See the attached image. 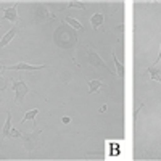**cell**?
<instances>
[{
	"label": "cell",
	"instance_id": "6da1fadb",
	"mask_svg": "<svg viewBox=\"0 0 161 161\" xmlns=\"http://www.w3.org/2000/svg\"><path fill=\"white\" fill-rule=\"evenodd\" d=\"M40 134H42V130H36L34 129V132H28V134H23L21 136L23 147H24V150L28 153L40 148Z\"/></svg>",
	"mask_w": 161,
	"mask_h": 161
},
{
	"label": "cell",
	"instance_id": "7a4b0ae2",
	"mask_svg": "<svg viewBox=\"0 0 161 161\" xmlns=\"http://www.w3.org/2000/svg\"><path fill=\"white\" fill-rule=\"evenodd\" d=\"M32 15H34V21L39 24H44V23H50V21H55V15L44 5V3H37L32 10Z\"/></svg>",
	"mask_w": 161,
	"mask_h": 161
},
{
	"label": "cell",
	"instance_id": "3957f363",
	"mask_svg": "<svg viewBox=\"0 0 161 161\" xmlns=\"http://www.w3.org/2000/svg\"><path fill=\"white\" fill-rule=\"evenodd\" d=\"M11 89H13V92H15V103L21 105L24 97L29 93V86L19 77V79H16L15 82L11 84Z\"/></svg>",
	"mask_w": 161,
	"mask_h": 161
},
{
	"label": "cell",
	"instance_id": "277c9868",
	"mask_svg": "<svg viewBox=\"0 0 161 161\" xmlns=\"http://www.w3.org/2000/svg\"><path fill=\"white\" fill-rule=\"evenodd\" d=\"M87 58H89V63L93 66V68H97V69H105V71H108L110 74H114V73L108 68V64H106V63L102 60V57H100L92 47H87Z\"/></svg>",
	"mask_w": 161,
	"mask_h": 161
},
{
	"label": "cell",
	"instance_id": "5b68a950",
	"mask_svg": "<svg viewBox=\"0 0 161 161\" xmlns=\"http://www.w3.org/2000/svg\"><path fill=\"white\" fill-rule=\"evenodd\" d=\"M44 68H47L45 64H29L24 61H19L18 64H13V66H5V69H10V71H37Z\"/></svg>",
	"mask_w": 161,
	"mask_h": 161
},
{
	"label": "cell",
	"instance_id": "8992f818",
	"mask_svg": "<svg viewBox=\"0 0 161 161\" xmlns=\"http://www.w3.org/2000/svg\"><path fill=\"white\" fill-rule=\"evenodd\" d=\"M0 11L3 13L2 19L5 21H10V23H18L19 21V16H18V3H15L10 8H0Z\"/></svg>",
	"mask_w": 161,
	"mask_h": 161
},
{
	"label": "cell",
	"instance_id": "52a82bcc",
	"mask_svg": "<svg viewBox=\"0 0 161 161\" xmlns=\"http://www.w3.org/2000/svg\"><path fill=\"white\" fill-rule=\"evenodd\" d=\"M18 32H19V28H16V26H13V28H11L7 34H5L2 39H0V50H2L3 47H7V45L11 42V40L16 37V34H18Z\"/></svg>",
	"mask_w": 161,
	"mask_h": 161
},
{
	"label": "cell",
	"instance_id": "ba28073f",
	"mask_svg": "<svg viewBox=\"0 0 161 161\" xmlns=\"http://www.w3.org/2000/svg\"><path fill=\"white\" fill-rule=\"evenodd\" d=\"M103 23H105V16L102 15V13H95V15L90 16V24H92V29L93 31H97Z\"/></svg>",
	"mask_w": 161,
	"mask_h": 161
},
{
	"label": "cell",
	"instance_id": "9c48e42d",
	"mask_svg": "<svg viewBox=\"0 0 161 161\" xmlns=\"http://www.w3.org/2000/svg\"><path fill=\"white\" fill-rule=\"evenodd\" d=\"M37 114H39V110H37V108H36V110H29V111H26L19 124H24L26 121H32V124H34V129H36V116H37Z\"/></svg>",
	"mask_w": 161,
	"mask_h": 161
},
{
	"label": "cell",
	"instance_id": "30bf717a",
	"mask_svg": "<svg viewBox=\"0 0 161 161\" xmlns=\"http://www.w3.org/2000/svg\"><path fill=\"white\" fill-rule=\"evenodd\" d=\"M10 130H11V113H7V119H5V124L2 129V139H7L10 136Z\"/></svg>",
	"mask_w": 161,
	"mask_h": 161
},
{
	"label": "cell",
	"instance_id": "8fae6325",
	"mask_svg": "<svg viewBox=\"0 0 161 161\" xmlns=\"http://www.w3.org/2000/svg\"><path fill=\"white\" fill-rule=\"evenodd\" d=\"M63 23H66V24H69L73 29H77V31H84V26L80 24L77 19H74V18H71V16H64V19H63Z\"/></svg>",
	"mask_w": 161,
	"mask_h": 161
},
{
	"label": "cell",
	"instance_id": "7c38bea8",
	"mask_svg": "<svg viewBox=\"0 0 161 161\" xmlns=\"http://www.w3.org/2000/svg\"><path fill=\"white\" fill-rule=\"evenodd\" d=\"M102 87H103L102 80H98V79H92V80H89V93H95V92L100 90Z\"/></svg>",
	"mask_w": 161,
	"mask_h": 161
},
{
	"label": "cell",
	"instance_id": "4fadbf2b",
	"mask_svg": "<svg viewBox=\"0 0 161 161\" xmlns=\"http://www.w3.org/2000/svg\"><path fill=\"white\" fill-rule=\"evenodd\" d=\"M147 73H148V76L153 79V80H159L161 82V68H156V66H152V68L147 69Z\"/></svg>",
	"mask_w": 161,
	"mask_h": 161
},
{
	"label": "cell",
	"instance_id": "5bb4252c",
	"mask_svg": "<svg viewBox=\"0 0 161 161\" xmlns=\"http://www.w3.org/2000/svg\"><path fill=\"white\" fill-rule=\"evenodd\" d=\"M69 8H79V10H86V3L84 2H68V5H64V10H69Z\"/></svg>",
	"mask_w": 161,
	"mask_h": 161
},
{
	"label": "cell",
	"instance_id": "9a60e30c",
	"mask_svg": "<svg viewBox=\"0 0 161 161\" xmlns=\"http://www.w3.org/2000/svg\"><path fill=\"white\" fill-rule=\"evenodd\" d=\"M113 61H114L116 68H118V74H119V77H123V76H124V66H123V63H121V61L118 60L116 53H113Z\"/></svg>",
	"mask_w": 161,
	"mask_h": 161
},
{
	"label": "cell",
	"instance_id": "2e32d148",
	"mask_svg": "<svg viewBox=\"0 0 161 161\" xmlns=\"http://www.w3.org/2000/svg\"><path fill=\"white\" fill-rule=\"evenodd\" d=\"M21 136H23V132H19L18 129H13V127H11V130H10V136H8V137H15V139H19Z\"/></svg>",
	"mask_w": 161,
	"mask_h": 161
},
{
	"label": "cell",
	"instance_id": "e0dca14e",
	"mask_svg": "<svg viewBox=\"0 0 161 161\" xmlns=\"http://www.w3.org/2000/svg\"><path fill=\"white\" fill-rule=\"evenodd\" d=\"M69 121H71V118H68V116H64V118H61V123H63V124H68Z\"/></svg>",
	"mask_w": 161,
	"mask_h": 161
},
{
	"label": "cell",
	"instance_id": "ac0fdd59",
	"mask_svg": "<svg viewBox=\"0 0 161 161\" xmlns=\"http://www.w3.org/2000/svg\"><path fill=\"white\" fill-rule=\"evenodd\" d=\"M159 60H161V47H159V55H158V58L155 60V64H156V63H158ZM155 64H153V66H155Z\"/></svg>",
	"mask_w": 161,
	"mask_h": 161
},
{
	"label": "cell",
	"instance_id": "d6986e66",
	"mask_svg": "<svg viewBox=\"0 0 161 161\" xmlns=\"http://www.w3.org/2000/svg\"><path fill=\"white\" fill-rule=\"evenodd\" d=\"M2 102H3V100H2V98H0V105H2Z\"/></svg>",
	"mask_w": 161,
	"mask_h": 161
},
{
	"label": "cell",
	"instance_id": "ffe728a7",
	"mask_svg": "<svg viewBox=\"0 0 161 161\" xmlns=\"http://www.w3.org/2000/svg\"><path fill=\"white\" fill-rule=\"evenodd\" d=\"M0 89H3V87H0Z\"/></svg>",
	"mask_w": 161,
	"mask_h": 161
}]
</instances>
